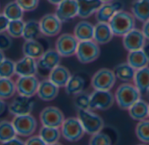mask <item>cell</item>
I'll use <instances>...</instances> for the list:
<instances>
[{"label": "cell", "mask_w": 149, "mask_h": 145, "mask_svg": "<svg viewBox=\"0 0 149 145\" xmlns=\"http://www.w3.org/2000/svg\"><path fill=\"white\" fill-rule=\"evenodd\" d=\"M115 103L117 105L125 110H127L141 98V93L134 84H121L114 93Z\"/></svg>", "instance_id": "6da1fadb"}, {"label": "cell", "mask_w": 149, "mask_h": 145, "mask_svg": "<svg viewBox=\"0 0 149 145\" xmlns=\"http://www.w3.org/2000/svg\"><path fill=\"white\" fill-rule=\"evenodd\" d=\"M136 19L131 12L121 10L118 11L108 22L113 35L116 37H123L130 30L135 28Z\"/></svg>", "instance_id": "7a4b0ae2"}, {"label": "cell", "mask_w": 149, "mask_h": 145, "mask_svg": "<svg viewBox=\"0 0 149 145\" xmlns=\"http://www.w3.org/2000/svg\"><path fill=\"white\" fill-rule=\"evenodd\" d=\"M77 117L80 121L85 132L90 136L100 132L104 129L103 118L92 110H78Z\"/></svg>", "instance_id": "3957f363"}, {"label": "cell", "mask_w": 149, "mask_h": 145, "mask_svg": "<svg viewBox=\"0 0 149 145\" xmlns=\"http://www.w3.org/2000/svg\"><path fill=\"white\" fill-rule=\"evenodd\" d=\"M60 130L62 137L71 143L79 141L86 134L85 130L77 117L65 118L60 127Z\"/></svg>", "instance_id": "277c9868"}, {"label": "cell", "mask_w": 149, "mask_h": 145, "mask_svg": "<svg viewBox=\"0 0 149 145\" xmlns=\"http://www.w3.org/2000/svg\"><path fill=\"white\" fill-rule=\"evenodd\" d=\"M75 56L79 63L86 64L94 62L100 56V48L94 40L79 42Z\"/></svg>", "instance_id": "5b68a950"}, {"label": "cell", "mask_w": 149, "mask_h": 145, "mask_svg": "<svg viewBox=\"0 0 149 145\" xmlns=\"http://www.w3.org/2000/svg\"><path fill=\"white\" fill-rule=\"evenodd\" d=\"M11 123L16 130L17 136L20 137H29L32 136L38 128V122L31 114L14 116Z\"/></svg>", "instance_id": "8992f818"}, {"label": "cell", "mask_w": 149, "mask_h": 145, "mask_svg": "<svg viewBox=\"0 0 149 145\" xmlns=\"http://www.w3.org/2000/svg\"><path fill=\"white\" fill-rule=\"evenodd\" d=\"M116 76L113 70L108 68H101L97 70L91 79V85L93 90H111L115 83Z\"/></svg>", "instance_id": "52a82bcc"}, {"label": "cell", "mask_w": 149, "mask_h": 145, "mask_svg": "<svg viewBox=\"0 0 149 145\" xmlns=\"http://www.w3.org/2000/svg\"><path fill=\"white\" fill-rule=\"evenodd\" d=\"M79 41L72 33L59 35L55 42V50L61 57H70L76 54Z\"/></svg>", "instance_id": "ba28073f"}, {"label": "cell", "mask_w": 149, "mask_h": 145, "mask_svg": "<svg viewBox=\"0 0 149 145\" xmlns=\"http://www.w3.org/2000/svg\"><path fill=\"white\" fill-rule=\"evenodd\" d=\"M114 102V95L111 90H94L90 94V110H107Z\"/></svg>", "instance_id": "9c48e42d"}, {"label": "cell", "mask_w": 149, "mask_h": 145, "mask_svg": "<svg viewBox=\"0 0 149 145\" xmlns=\"http://www.w3.org/2000/svg\"><path fill=\"white\" fill-rule=\"evenodd\" d=\"M65 119L64 113L56 106H47L39 113V121L42 126L60 128Z\"/></svg>", "instance_id": "30bf717a"}, {"label": "cell", "mask_w": 149, "mask_h": 145, "mask_svg": "<svg viewBox=\"0 0 149 145\" xmlns=\"http://www.w3.org/2000/svg\"><path fill=\"white\" fill-rule=\"evenodd\" d=\"M39 27L41 34L45 37H52L59 35L62 30L63 23L55 15V13L45 14L39 20Z\"/></svg>", "instance_id": "8fae6325"}, {"label": "cell", "mask_w": 149, "mask_h": 145, "mask_svg": "<svg viewBox=\"0 0 149 145\" xmlns=\"http://www.w3.org/2000/svg\"><path fill=\"white\" fill-rule=\"evenodd\" d=\"M39 79L34 76H18L15 81L17 95L33 97L37 95Z\"/></svg>", "instance_id": "7c38bea8"}, {"label": "cell", "mask_w": 149, "mask_h": 145, "mask_svg": "<svg viewBox=\"0 0 149 145\" xmlns=\"http://www.w3.org/2000/svg\"><path fill=\"white\" fill-rule=\"evenodd\" d=\"M35 101L32 97L17 95L8 104V111L10 115L20 116L31 114L34 109Z\"/></svg>", "instance_id": "4fadbf2b"}, {"label": "cell", "mask_w": 149, "mask_h": 145, "mask_svg": "<svg viewBox=\"0 0 149 145\" xmlns=\"http://www.w3.org/2000/svg\"><path fill=\"white\" fill-rule=\"evenodd\" d=\"M122 37L123 46L128 52L143 49L147 43V39L144 37L141 30L137 28L133 29Z\"/></svg>", "instance_id": "5bb4252c"}, {"label": "cell", "mask_w": 149, "mask_h": 145, "mask_svg": "<svg viewBox=\"0 0 149 145\" xmlns=\"http://www.w3.org/2000/svg\"><path fill=\"white\" fill-rule=\"evenodd\" d=\"M79 14V6L77 0H63L56 6L55 15L60 19L62 23L68 22Z\"/></svg>", "instance_id": "9a60e30c"}, {"label": "cell", "mask_w": 149, "mask_h": 145, "mask_svg": "<svg viewBox=\"0 0 149 145\" xmlns=\"http://www.w3.org/2000/svg\"><path fill=\"white\" fill-rule=\"evenodd\" d=\"M124 3L119 0H113L108 3H103L100 8L95 13L97 22L108 23L111 18L120 10H123Z\"/></svg>", "instance_id": "2e32d148"}, {"label": "cell", "mask_w": 149, "mask_h": 145, "mask_svg": "<svg viewBox=\"0 0 149 145\" xmlns=\"http://www.w3.org/2000/svg\"><path fill=\"white\" fill-rule=\"evenodd\" d=\"M61 56L57 52L55 49H50L44 52V54L37 60L38 71V70L42 71L49 72L60 64Z\"/></svg>", "instance_id": "e0dca14e"}, {"label": "cell", "mask_w": 149, "mask_h": 145, "mask_svg": "<svg viewBox=\"0 0 149 145\" xmlns=\"http://www.w3.org/2000/svg\"><path fill=\"white\" fill-rule=\"evenodd\" d=\"M59 93V87L54 84L48 78L43 79L39 82L37 96L44 102L53 101Z\"/></svg>", "instance_id": "ac0fdd59"}, {"label": "cell", "mask_w": 149, "mask_h": 145, "mask_svg": "<svg viewBox=\"0 0 149 145\" xmlns=\"http://www.w3.org/2000/svg\"><path fill=\"white\" fill-rule=\"evenodd\" d=\"M16 75L18 76H34L38 73L37 60L26 56H24L19 60L15 62Z\"/></svg>", "instance_id": "d6986e66"}, {"label": "cell", "mask_w": 149, "mask_h": 145, "mask_svg": "<svg viewBox=\"0 0 149 145\" xmlns=\"http://www.w3.org/2000/svg\"><path fill=\"white\" fill-rule=\"evenodd\" d=\"M113 32L108 23L105 22H97L94 24V33L93 40L100 45H104L111 42L113 38Z\"/></svg>", "instance_id": "ffe728a7"}, {"label": "cell", "mask_w": 149, "mask_h": 145, "mask_svg": "<svg viewBox=\"0 0 149 145\" xmlns=\"http://www.w3.org/2000/svg\"><path fill=\"white\" fill-rule=\"evenodd\" d=\"M71 77L72 74L68 68L59 64L49 72L47 78L50 81H52L54 84H56L58 87L65 88Z\"/></svg>", "instance_id": "44dd1931"}, {"label": "cell", "mask_w": 149, "mask_h": 145, "mask_svg": "<svg viewBox=\"0 0 149 145\" xmlns=\"http://www.w3.org/2000/svg\"><path fill=\"white\" fill-rule=\"evenodd\" d=\"M93 33L94 24L88 21L82 20L77 23V24L74 26L72 34L79 42H81L86 40H93Z\"/></svg>", "instance_id": "7402d4cb"}, {"label": "cell", "mask_w": 149, "mask_h": 145, "mask_svg": "<svg viewBox=\"0 0 149 145\" xmlns=\"http://www.w3.org/2000/svg\"><path fill=\"white\" fill-rule=\"evenodd\" d=\"M77 3L79 6L78 17L82 19H86L93 14L95 15L103 3L100 0H77Z\"/></svg>", "instance_id": "603a6c76"}, {"label": "cell", "mask_w": 149, "mask_h": 145, "mask_svg": "<svg viewBox=\"0 0 149 145\" xmlns=\"http://www.w3.org/2000/svg\"><path fill=\"white\" fill-rule=\"evenodd\" d=\"M128 114L130 117L134 121H142L148 118L149 104L143 99L138 100L128 110Z\"/></svg>", "instance_id": "cb8c5ba5"}, {"label": "cell", "mask_w": 149, "mask_h": 145, "mask_svg": "<svg viewBox=\"0 0 149 145\" xmlns=\"http://www.w3.org/2000/svg\"><path fill=\"white\" fill-rule=\"evenodd\" d=\"M127 62L134 69L140 70L149 65V57L143 49L129 51L127 57Z\"/></svg>", "instance_id": "d4e9b609"}, {"label": "cell", "mask_w": 149, "mask_h": 145, "mask_svg": "<svg viewBox=\"0 0 149 145\" xmlns=\"http://www.w3.org/2000/svg\"><path fill=\"white\" fill-rule=\"evenodd\" d=\"M22 51L24 56L38 60L45 51L44 45L38 40H24Z\"/></svg>", "instance_id": "484cf974"}, {"label": "cell", "mask_w": 149, "mask_h": 145, "mask_svg": "<svg viewBox=\"0 0 149 145\" xmlns=\"http://www.w3.org/2000/svg\"><path fill=\"white\" fill-rule=\"evenodd\" d=\"M131 13L141 23L149 20V0H135L131 6Z\"/></svg>", "instance_id": "4316f807"}, {"label": "cell", "mask_w": 149, "mask_h": 145, "mask_svg": "<svg viewBox=\"0 0 149 145\" xmlns=\"http://www.w3.org/2000/svg\"><path fill=\"white\" fill-rule=\"evenodd\" d=\"M134 84L143 94L149 93V67H145L135 71V75L133 80Z\"/></svg>", "instance_id": "83f0119b"}, {"label": "cell", "mask_w": 149, "mask_h": 145, "mask_svg": "<svg viewBox=\"0 0 149 145\" xmlns=\"http://www.w3.org/2000/svg\"><path fill=\"white\" fill-rule=\"evenodd\" d=\"M113 71L116 78L120 81L123 83H131L134 80L136 70H134L127 62H126L116 65L113 69Z\"/></svg>", "instance_id": "f1b7e54d"}, {"label": "cell", "mask_w": 149, "mask_h": 145, "mask_svg": "<svg viewBox=\"0 0 149 145\" xmlns=\"http://www.w3.org/2000/svg\"><path fill=\"white\" fill-rule=\"evenodd\" d=\"M86 85L85 79L79 75H72L66 85L65 86V93L69 96H76L84 91Z\"/></svg>", "instance_id": "f546056e"}, {"label": "cell", "mask_w": 149, "mask_h": 145, "mask_svg": "<svg viewBox=\"0 0 149 145\" xmlns=\"http://www.w3.org/2000/svg\"><path fill=\"white\" fill-rule=\"evenodd\" d=\"M38 20L29 19L24 22V27L22 37L24 40H38L41 36Z\"/></svg>", "instance_id": "4dcf8cb0"}, {"label": "cell", "mask_w": 149, "mask_h": 145, "mask_svg": "<svg viewBox=\"0 0 149 145\" xmlns=\"http://www.w3.org/2000/svg\"><path fill=\"white\" fill-rule=\"evenodd\" d=\"M38 136L48 145L58 143L61 138L60 128H53L47 126H41L38 131Z\"/></svg>", "instance_id": "1f68e13d"}, {"label": "cell", "mask_w": 149, "mask_h": 145, "mask_svg": "<svg viewBox=\"0 0 149 145\" xmlns=\"http://www.w3.org/2000/svg\"><path fill=\"white\" fill-rule=\"evenodd\" d=\"M3 14L10 20H18L23 19L24 11L23 9L17 4V3L13 0L7 3L3 10Z\"/></svg>", "instance_id": "d6a6232c"}, {"label": "cell", "mask_w": 149, "mask_h": 145, "mask_svg": "<svg viewBox=\"0 0 149 145\" xmlns=\"http://www.w3.org/2000/svg\"><path fill=\"white\" fill-rule=\"evenodd\" d=\"M17 93L16 84L11 78L0 77V98L6 100L13 97Z\"/></svg>", "instance_id": "836d02e7"}, {"label": "cell", "mask_w": 149, "mask_h": 145, "mask_svg": "<svg viewBox=\"0 0 149 145\" xmlns=\"http://www.w3.org/2000/svg\"><path fill=\"white\" fill-rule=\"evenodd\" d=\"M17 137L16 130L11 121L3 120L0 122V143H4Z\"/></svg>", "instance_id": "e575fe53"}, {"label": "cell", "mask_w": 149, "mask_h": 145, "mask_svg": "<svg viewBox=\"0 0 149 145\" xmlns=\"http://www.w3.org/2000/svg\"><path fill=\"white\" fill-rule=\"evenodd\" d=\"M135 135L142 144H149V119L140 121L135 127Z\"/></svg>", "instance_id": "d590c367"}, {"label": "cell", "mask_w": 149, "mask_h": 145, "mask_svg": "<svg viewBox=\"0 0 149 145\" xmlns=\"http://www.w3.org/2000/svg\"><path fill=\"white\" fill-rule=\"evenodd\" d=\"M24 27V21L23 19L18 20H11L9 22L6 32L12 38H19L23 36Z\"/></svg>", "instance_id": "8d00e7d4"}, {"label": "cell", "mask_w": 149, "mask_h": 145, "mask_svg": "<svg viewBox=\"0 0 149 145\" xmlns=\"http://www.w3.org/2000/svg\"><path fill=\"white\" fill-rule=\"evenodd\" d=\"M16 75L15 62L10 58L5 57L0 64V77L11 78Z\"/></svg>", "instance_id": "74e56055"}, {"label": "cell", "mask_w": 149, "mask_h": 145, "mask_svg": "<svg viewBox=\"0 0 149 145\" xmlns=\"http://www.w3.org/2000/svg\"><path fill=\"white\" fill-rule=\"evenodd\" d=\"M74 106L77 110H90V95L82 91L74 96Z\"/></svg>", "instance_id": "f35d334b"}, {"label": "cell", "mask_w": 149, "mask_h": 145, "mask_svg": "<svg viewBox=\"0 0 149 145\" xmlns=\"http://www.w3.org/2000/svg\"><path fill=\"white\" fill-rule=\"evenodd\" d=\"M88 145H112V139L107 134L100 131L91 136Z\"/></svg>", "instance_id": "ab89813d"}, {"label": "cell", "mask_w": 149, "mask_h": 145, "mask_svg": "<svg viewBox=\"0 0 149 145\" xmlns=\"http://www.w3.org/2000/svg\"><path fill=\"white\" fill-rule=\"evenodd\" d=\"M24 12L35 10L39 4V0H15Z\"/></svg>", "instance_id": "60d3db41"}, {"label": "cell", "mask_w": 149, "mask_h": 145, "mask_svg": "<svg viewBox=\"0 0 149 145\" xmlns=\"http://www.w3.org/2000/svg\"><path fill=\"white\" fill-rule=\"evenodd\" d=\"M12 45V37L5 31L0 33V50L3 51L8 50Z\"/></svg>", "instance_id": "b9f144b4"}, {"label": "cell", "mask_w": 149, "mask_h": 145, "mask_svg": "<svg viewBox=\"0 0 149 145\" xmlns=\"http://www.w3.org/2000/svg\"><path fill=\"white\" fill-rule=\"evenodd\" d=\"M25 145H48L38 135H32L27 137Z\"/></svg>", "instance_id": "7bdbcfd3"}, {"label": "cell", "mask_w": 149, "mask_h": 145, "mask_svg": "<svg viewBox=\"0 0 149 145\" xmlns=\"http://www.w3.org/2000/svg\"><path fill=\"white\" fill-rule=\"evenodd\" d=\"M10 20L2 13H0V33L5 32L7 30V27L9 24Z\"/></svg>", "instance_id": "ee69618b"}, {"label": "cell", "mask_w": 149, "mask_h": 145, "mask_svg": "<svg viewBox=\"0 0 149 145\" xmlns=\"http://www.w3.org/2000/svg\"><path fill=\"white\" fill-rule=\"evenodd\" d=\"M0 145H25V141H23L20 137H18V136H17L10 140L2 143Z\"/></svg>", "instance_id": "f6af8a7d"}, {"label": "cell", "mask_w": 149, "mask_h": 145, "mask_svg": "<svg viewBox=\"0 0 149 145\" xmlns=\"http://www.w3.org/2000/svg\"><path fill=\"white\" fill-rule=\"evenodd\" d=\"M141 31H142L144 37H146V39L149 42V20L144 22V23H142Z\"/></svg>", "instance_id": "bcb514c9"}, {"label": "cell", "mask_w": 149, "mask_h": 145, "mask_svg": "<svg viewBox=\"0 0 149 145\" xmlns=\"http://www.w3.org/2000/svg\"><path fill=\"white\" fill-rule=\"evenodd\" d=\"M6 109H8V106L3 99L0 98V117H2L4 112L6 111Z\"/></svg>", "instance_id": "7dc6e473"}, {"label": "cell", "mask_w": 149, "mask_h": 145, "mask_svg": "<svg viewBox=\"0 0 149 145\" xmlns=\"http://www.w3.org/2000/svg\"><path fill=\"white\" fill-rule=\"evenodd\" d=\"M51 4H52V5H55V6H57L58 4H59L63 0H47Z\"/></svg>", "instance_id": "c3c4849f"}, {"label": "cell", "mask_w": 149, "mask_h": 145, "mask_svg": "<svg viewBox=\"0 0 149 145\" xmlns=\"http://www.w3.org/2000/svg\"><path fill=\"white\" fill-rule=\"evenodd\" d=\"M143 50H145V52L147 53V55L149 57V44H147V43H146V44H145Z\"/></svg>", "instance_id": "681fc988"}, {"label": "cell", "mask_w": 149, "mask_h": 145, "mask_svg": "<svg viewBox=\"0 0 149 145\" xmlns=\"http://www.w3.org/2000/svg\"><path fill=\"white\" fill-rule=\"evenodd\" d=\"M5 58V55H4V51L0 50V64L2 63V61Z\"/></svg>", "instance_id": "f907efd6"}, {"label": "cell", "mask_w": 149, "mask_h": 145, "mask_svg": "<svg viewBox=\"0 0 149 145\" xmlns=\"http://www.w3.org/2000/svg\"><path fill=\"white\" fill-rule=\"evenodd\" d=\"M102 3H108V2H112V1H113V0H100Z\"/></svg>", "instance_id": "816d5d0a"}, {"label": "cell", "mask_w": 149, "mask_h": 145, "mask_svg": "<svg viewBox=\"0 0 149 145\" xmlns=\"http://www.w3.org/2000/svg\"><path fill=\"white\" fill-rule=\"evenodd\" d=\"M51 145H63V144H59V143H56V144H51Z\"/></svg>", "instance_id": "f5cc1de1"}, {"label": "cell", "mask_w": 149, "mask_h": 145, "mask_svg": "<svg viewBox=\"0 0 149 145\" xmlns=\"http://www.w3.org/2000/svg\"><path fill=\"white\" fill-rule=\"evenodd\" d=\"M137 145H147L146 144H137Z\"/></svg>", "instance_id": "db71d44e"}, {"label": "cell", "mask_w": 149, "mask_h": 145, "mask_svg": "<svg viewBox=\"0 0 149 145\" xmlns=\"http://www.w3.org/2000/svg\"><path fill=\"white\" fill-rule=\"evenodd\" d=\"M148 118H149V115H148Z\"/></svg>", "instance_id": "11a10c76"}, {"label": "cell", "mask_w": 149, "mask_h": 145, "mask_svg": "<svg viewBox=\"0 0 149 145\" xmlns=\"http://www.w3.org/2000/svg\"><path fill=\"white\" fill-rule=\"evenodd\" d=\"M148 94H149V93H148Z\"/></svg>", "instance_id": "9f6ffc18"}]
</instances>
